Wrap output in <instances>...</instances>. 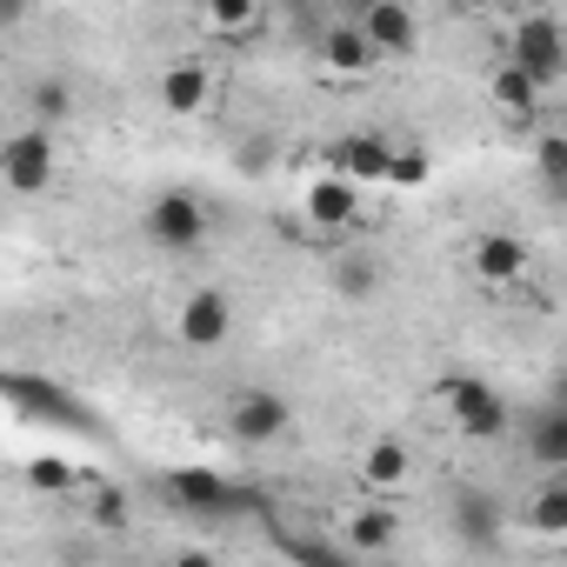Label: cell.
I'll return each mask as SVG.
<instances>
[{
    "label": "cell",
    "mask_w": 567,
    "mask_h": 567,
    "mask_svg": "<svg viewBox=\"0 0 567 567\" xmlns=\"http://www.w3.org/2000/svg\"><path fill=\"white\" fill-rule=\"evenodd\" d=\"M507 68H520L540 94L567 81V34L554 14H520L514 21V41H507Z\"/></svg>",
    "instance_id": "1"
},
{
    "label": "cell",
    "mask_w": 567,
    "mask_h": 567,
    "mask_svg": "<svg viewBox=\"0 0 567 567\" xmlns=\"http://www.w3.org/2000/svg\"><path fill=\"white\" fill-rule=\"evenodd\" d=\"M167 501L187 507L194 520H227V514H254L260 507L254 487H240V481H227L214 467H174L167 474Z\"/></svg>",
    "instance_id": "2"
},
{
    "label": "cell",
    "mask_w": 567,
    "mask_h": 567,
    "mask_svg": "<svg viewBox=\"0 0 567 567\" xmlns=\"http://www.w3.org/2000/svg\"><path fill=\"white\" fill-rule=\"evenodd\" d=\"M141 227H147V240H154L161 254H194V247L207 240V200L187 194V187H167V194L147 200Z\"/></svg>",
    "instance_id": "3"
},
{
    "label": "cell",
    "mask_w": 567,
    "mask_h": 567,
    "mask_svg": "<svg viewBox=\"0 0 567 567\" xmlns=\"http://www.w3.org/2000/svg\"><path fill=\"white\" fill-rule=\"evenodd\" d=\"M441 394H447L454 427H461L467 441H501V434L514 427V408H507L481 374H447V381H441Z\"/></svg>",
    "instance_id": "4"
},
{
    "label": "cell",
    "mask_w": 567,
    "mask_h": 567,
    "mask_svg": "<svg viewBox=\"0 0 567 567\" xmlns=\"http://www.w3.org/2000/svg\"><path fill=\"white\" fill-rule=\"evenodd\" d=\"M354 34L368 41L374 61H394V54L421 48V21H414V8H401V0H368V8L354 14Z\"/></svg>",
    "instance_id": "5"
},
{
    "label": "cell",
    "mask_w": 567,
    "mask_h": 567,
    "mask_svg": "<svg viewBox=\"0 0 567 567\" xmlns=\"http://www.w3.org/2000/svg\"><path fill=\"white\" fill-rule=\"evenodd\" d=\"M288 427H295V408L280 401V394H267V388H247V394L234 401V414H227V434H234L240 447H274Z\"/></svg>",
    "instance_id": "6"
},
{
    "label": "cell",
    "mask_w": 567,
    "mask_h": 567,
    "mask_svg": "<svg viewBox=\"0 0 567 567\" xmlns=\"http://www.w3.org/2000/svg\"><path fill=\"white\" fill-rule=\"evenodd\" d=\"M447 520H454V534H461L467 547H481V554L501 547V534H507V507H501V494H487V487H474V481L454 487Z\"/></svg>",
    "instance_id": "7"
},
{
    "label": "cell",
    "mask_w": 567,
    "mask_h": 567,
    "mask_svg": "<svg viewBox=\"0 0 567 567\" xmlns=\"http://www.w3.org/2000/svg\"><path fill=\"white\" fill-rule=\"evenodd\" d=\"M0 181L14 194H41L54 181V134H41V127L8 134V147H0Z\"/></svg>",
    "instance_id": "8"
},
{
    "label": "cell",
    "mask_w": 567,
    "mask_h": 567,
    "mask_svg": "<svg viewBox=\"0 0 567 567\" xmlns=\"http://www.w3.org/2000/svg\"><path fill=\"white\" fill-rule=\"evenodd\" d=\"M388 141H374V134H341L334 147H328V167H334V181H348V187H361V181H388Z\"/></svg>",
    "instance_id": "9"
},
{
    "label": "cell",
    "mask_w": 567,
    "mask_h": 567,
    "mask_svg": "<svg viewBox=\"0 0 567 567\" xmlns=\"http://www.w3.org/2000/svg\"><path fill=\"white\" fill-rule=\"evenodd\" d=\"M227 328H234L227 295L200 288V295H187V301H181V341H187V348H220V341H227Z\"/></svg>",
    "instance_id": "10"
},
{
    "label": "cell",
    "mask_w": 567,
    "mask_h": 567,
    "mask_svg": "<svg viewBox=\"0 0 567 567\" xmlns=\"http://www.w3.org/2000/svg\"><path fill=\"white\" fill-rule=\"evenodd\" d=\"M527 454H534L547 474H567V408H560V394H547V401L527 414Z\"/></svg>",
    "instance_id": "11"
},
{
    "label": "cell",
    "mask_w": 567,
    "mask_h": 567,
    "mask_svg": "<svg viewBox=\"0 0 567 567\" xmlns=\"http://www.w3.org/2000/svg\"><path fill=\"white\" fill-rule=\"evenodd\" d=\"M474 274L494 280V288L520 280V274H527V240H520V234H481V240H474Z\"/></svg>",
    "instance_id": "12"
},
{
    "label": "cell",
    "mask_w": 567,
    "mask_h": 567,
    "mask_svg": "<svg viewBox=\"0 0 567 567\" xmlns=\"http://www.w3.org/2000/svg\"><path fill=\"white\" fill-rule=\"evenodd\" d=\"M207 94H214V81H207L200 61H174V68L161 74V107H167V114H200Z\"/></svg>",
    "instance_id": "13"
},
{
    "label": "cell",
    "mask_w": 567,
    "mask_h": 567,
    "mask_svg": "<svg viewBox=\"0 0 567 567\" xmlns=\"http://www.w3.org/2000/svg\"><path fill=\"white\" fill-rule=\"evenodd\" d=\"M408 474H414V454H408V441H374V447H368V461H361V487H374V494H394V487H408Z\"/></svg>",
    "instance_id": "14"
},
{
    "label": "cell",
    "mask_w": 567,
    "mask_h": 567,
    "mask_svg": "<svg viewBox=\"0 0 567 567\" xmlns=\"http://www.w3.org/2000/svg\"><path fill=\"white\" fill-rule=\"evenodd\" d=\"M321 61H328L334 74H368V68H374V54H368V41L354 34V21H341V28L321 34Z\"/></svg>",
    "instance_id": "15"
},
{
    "label": "cell",
    "mask_w": 567,
    "mask_h": 567,
    "mask_svg": "<svg viewBox=\"0 0 567 567\" xmlns=\"http://www.w3.org/2000/svg\"><path fill=\"white\" fill-rule=\"evenodd\" d=\"M28 107H34V127L48 134L54 121H68V114H74V81H68V74H41V81L28 87Z\"/></svg>",
    "instance_id": "16"
},
{
    "label": "cell",
    "mask_w": 567,
    "mask_h": 567,
    "mask_svg": "<svg viewBox=\"0 0 567 567\" xmlns=\"http://www.w3.org/2000/svg\"><path fill=\"white\" fill-rule=\"evenodd\" d=\"M14 401H21L28 414H41V421H68V427H81V421H87V408H81V401H68L61 388H41V381H34V388H28V381H14Z\"/></svg>",
    "instance_id": "17"
},
{
    "label": "cell",
    "mask_w": 567,
    "mask_h": 567,
    "mask_svg": "<svg viewBox=\"0 0 567 567\" xmlns=\"http://www.w3.org/2000/svg\"><path fill=\"white\" fill-rule=\"evenodd\" d=\"M394 534H401V514H394V507H361V514L348 520V547H354V554H381Z\"/></svg>",
    "instance_id": "18"
},
{
    "label": "cell",
    "mask_w": 567,
    "mask_h": 567,
    "mask_svg": "<svg viewBox=\"0 0 567 567\" xmlns=\"http://www.w3.org/2000/svg\"><path fill=\"white\" fill-rule=\"evenodd\" d=\"M527 520H534V534H547V540H560V534H567V481H560V474H547V481H540V494H534Z\"/></svg>",
    "instance_id": "19"
},
{
    "label": "cell",
    "mask_w": 567,
    "mask_h": 567,
    "mask_svg": "<svg viewBox=\"0 0 567 567\" xmlns=\"http://www.w3.org/2000/svg\"><path fill=\"white\" fill-rule=\"evenodd\" d=\"M308 214H315L321 227H348V220L361 214V200H354V187H348V181H321V187L308 194Z\"/></svg>",
    "instance_id": "20"
},
{
    "label": "cell",
    "mask_w": 567,
    "mask_h": 567,
    "mask_svg": "<svg viewBox=\"0 0 567 567\" xmlns=\"http://www.w3.org/2000/svg\"><path fill=\"white\" fill-rule=\"evenodd\" d=\"M334 288H341L348 301H368V295L381 288V260H374V254H341V260H334Z\"/></svg>",
    "instance_id": "21"
},
{
    "label": "cell",
    "mask_w": 567,
    "mask_h": 567,
    "mask_svg": "<svg viewBox=\"0 0 567 567\" xmlns=\"http://www.w3.org/2000/svg\"><path fill=\"white\" fill-rule=\"evenodd\" d=\"M494 101H501V107H507L514 121H527V114L540 107V87H534V81H527L520 68H507V61H501V74H494Z\"/></svg>",
    "instance_id": "22"
},
{
    "label": "cell",
    "mask_w": 567,
    "mask_h": 567,
    "mask_svg": "<svg viewBox=\"0 0 567 567\" xmlns=\"http://www.w3.org/2000/svg\"><path fill=\"white\" fill-rule=\"evenodd\" d=\"M214 34H254L260 28V8H254V0H220V8H207L200 14Z\"/></svg>",
    "instance_id": "23"
},
{
    "label": "cell",
    "mask_w": 567,
    "mask_h": 567,
    "mask_svg": "<svg viewBox=\"0 0 567 567\" xmlns=\"http://www.w3.org/2000/svg\"><path fill=\"white\" fill-rule=\"evenodd\" d=\"M28 481H34L41 494H68V487L81 481V474H74L68 461H54V454H41V461H28Z\"/></svg>",
    "instance_id": "24"
},
{
    "label": "cell",
    "mask_w": 567,
    "mask_h": 567,
    "mask_svg": "<svg viewBox=\"0 0 567 567\" xmlns=\"http://www.w3.org/2000/svg\"><path fill=\"white\" fill-rule=\"evenodd\" d=\"M534 161H540V181H547V187H560V181H567V141H560V134H547Z\"/></svg>",
    "instance_id": "25"
},
{
    "label": "cell",
    "mask_w": 567,
    "mask_h": 567,
    "mask_svg": "<svg viewBox=\"0 0 567 567\" xmlns=\"http://www.w3.org/2000/svg\"><path fill=\"white\" fill-rule=\"evenodd\" d=\"M427 174V154L421 147H394L388 154V181H421Z\"/></svg>",
    "instance_id": "26"
},
{
    "label": "cell",
    "mask_w": 567,
    "mask_h": 567,
    "mask_svg": "<svg viewBox=\"0 0 567 567\" xmlns=\"http://www.w3.org/2000/svg\"><path fill=\"white\" fill-rule=\"evenodd\" d=\"M288 554H295L301 567H354L348 554H334V547H315V540H288Z\"/></svg>",
    "instance_id": "27"
},
{
    "label": "cell",
    "mask_w": 567,
    "mask_h": 567,
    "mask_svg": "<svg viewBox=\"0 0 567 567\" xmlns=\"http://www.w3.org/2000/svg\"><path fill=\"white\" fill-rule=\"evenodd\" d=\"M240 167L260 174V167H267V141H240Z\"/></svg>",
    "instance_id": "28"
},
{
    "label": "cell",
    "mask_w": 567,
    "mask_h": 567,
    "mask_svg": "<svg viewBox=\"0 0 567 567\" xmlns=\"http://www.w3.org/2000/svg\"><path fill=\"white\" fill-rule=\"evenodd\" d=\"M121 514H127L121 494H101V527H121Z\"/></svg>",
    "instance_id": "29"
},
{
    "label": "cell",
    "mask_w": 567,
    "mask_h": 567,
    "mask_svg": "<svg viewBox=\"0 0 567 567\" xmlns=\"http://www.w3.org/2000/svg\"><path fill=\"white\" fill-rule=\"evenodd\" d=\"M174 567H214V554H200V547H187V554H174Z\"/></svg>",
    "instance_id": "30"
},
{
    "label": "cell",
    "mask_w": 567,
    "mask_h": 567,
    "mask_svg": "<svg viewBox=\"0 0 567 567\" xmlns=\"http://www.w3.org/2000/svg\"><path fill=\"white\" fill-rule=\"evenodd\" d=\"M0 147H8V134H0Z\"/></svg>",
    "instance_id": "31"
}]
</instances>
